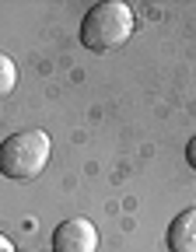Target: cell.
Returning a JSON list of instances; mask_svg holds the SVG:
<instances>
[{
  "label": "cell",
  "instance_id": "cell-1",
  "mask_svg": "<svg viewBox=\"0 0 196 252\" xmlns=\"http://www.w3.org/2000/svg\"><path fill=\"white\" fill-rule=\"evenodd\" d=\"M133 28H137V18L130 11V4H123V0H102V4H95L84 14L81 42L91 53H112L123 42H130Z\"/></svg>",
  "mask_w": 196,
  "mask_h": 252
},
{
  "label": "cell",
  "instance_id": "cell-2",
  "mask_svg": "<svg viewBox=\"0 0 196 252\" xmlns=\"http://www.w3.org/2000/svg\"><path fill=\"white\" fill-rule=\"evenodd\" d=\"M49 154H53L49 133H42V130L11 133L0 144V175L11 182H32L49 165Z\"/></svg>",
  "mask_w": 196,
  "mask_h": 252
},
{
  "label": "cell",
  "instance_id": "cell-3",
  "mask_svg": "<svg viewBox=\"0 0 196 252\" xmlns=\"http://www.w3.org/2000/svg\"><path fill=\"white\" fill-rule=\"evenodd\" d=\"M98 249V228L88 217H70L56 224L53 231V252H95Z\"/></svg>",
  "mask_w": 196,
  "mask_h": 252
},
{
  "label": "cell",
  "instance_id": "cell-4",
  "mask_svg": "<svg viewBox=\"0 0 196 252\" xmlns=\"http://www.w3.org/2000/svg\"><path fill=\"white\" fill-rule=\"evenodd\" d=\"M168 252H196V210H182L168 224Z\"/></svg>",
  "mask_w": 196,
  "mask_h": 252
},
{
  "label": "cell",
  "instance_id": "cell-5",
  "mask_svg": "<svg viewBox=\"0 0 196 252\" xmlns=\"http://www.w3.org/2000/svg\"><path fill=\"white\" fill-rule=\"evenodd\" d=\"M18 88V67H14V60L0 53V98H7V94Z\"/></svg>",
  "mask_w": 196,
  "mask_h": 252
},
{
  "label": "cell",
  "instance_id": "cell-6",
  "mask_svg": "<svg viewBox=\"0 0 196 252\" xmlns=\"http://www.w3.org/2000/svg\"><path fill=\"white\" fill-rule=\"evenodd\" d=\"M186 161L196 168V137H193V140H189V147H186Z\"/></svg>",
  "mask_w": 196,
  "mask_h": 252
},
{
  "label": "cell",
  "instance_id": "cell-7",
  "mask_svg": "<svg viewBox=\"0 0 196 252\" xmlns=\"http://www.w3.org/2000/svg\"><path fill=\"white\" fill-rule=\"evenodd\" d=\"M0 252H14V245H11V238H4V235H0Z\"/></svg>",
  "mask_w": 196,
  "mask_h": 252
}]
</instances>
